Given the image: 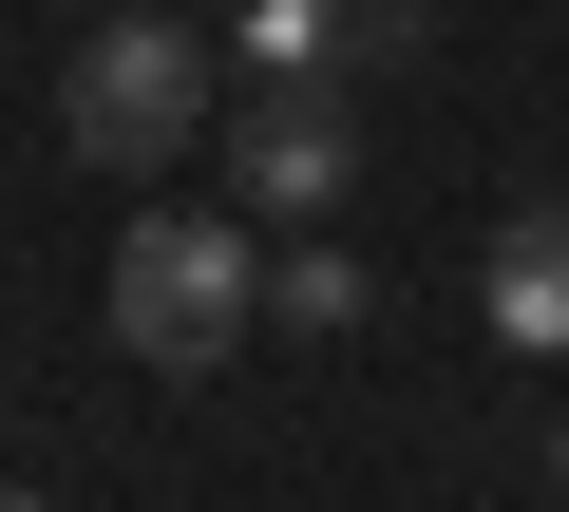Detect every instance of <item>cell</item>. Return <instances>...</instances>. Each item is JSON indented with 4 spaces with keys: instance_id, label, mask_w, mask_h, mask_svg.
Returning a JSON list of instances; mask_svg holds the SVG:
<instances>
[{
    "instance_id": "cell-2",
    "label": "cell",
    "mask_w": 569,
    "mask_h": 512,
    "mask_svg": "<svg viewBox=\"0 0 569 512\" xmlns=\"http://www.w3.org/2000/svg\"><path fill=\"white\" fill-rule=\"evenodd\" d=\"M58 114H77V152H96V171H171V152H190V114H209V39H190V20H152V0H114V20L77 39V77H58Z\"/></svg>"
},
{
    "instance_id": "cell-5",
    "label": "cell",
    "mask_w": 569,
    "mask_h": 512,
    "mask_svg": "<svg viewBox=\"0 0 569 512\" xmlns=\"http://www.w3.org/2000/svg\"><path fill=\"white\" fill-rule=\"evenodd\" d=\"M266 323H305V342H361V323H380V285L342 267V247H284V267H266Z\"/></svg>"
},
{
    "instance_id": "cell-7",
    "label": "cell",
    "mask_w": 569,
    "mask_h": 512,
    "mask_svg": "<svg viewBox=\"0 0 569 512\" xmlns=\"http://www.w3.org/2000/svg\"><path fill=\"white\" fill-rule=\"evenodd\" d=\"M437 20H418V0H342V77H399Z\"/></svg>"
},
{
    "instance_id": "cell-1",
    "label": "cell",
    "mask_w": 569,
    "mask_h": 512,
    "mask_svg": "<svg viewBox=\"0 0 569 512\" xmlns=\"http://www.w3.org/2000/svg\"><path fill=\"white\" fill-rule=\"evenodd\" d=\"M247 304H266V247H247L228 209H133V228H114V342H133V361L209 380V361L247 342Z\"/></svg>"
},
{
    "instance_id": "cell-9",
    "label": "cell",
    "mask_w": 569,
    "mask_h": 512,
    "mask_svg": "<svg viewBox=\"0 0 569 512\" xmlns=\"http://www.w3.org/2000/svg\"><path fill=\"white\" fill-rule=\"evenodd\" d=\"M550 474H569V436H550Z\"/></svg>"
},
{
    "instance_id": "cell-8",
    "label": "cell",
    "mask_w": 569,
    "mask_h": 512,
    "mask_svg": "<svg viewBox=\"0 0 569 512\" xmlns=\"http://www.w3.org/2000/svg\"><path fill=\"white\" fill-rule=\"evenodd\" d=\"M0 512H39V493H0Z\"/></svg>"
},
{
    "instance_id": "cell-6",
    "label": "cell",
    "mask_w": 569,
    "mask_h": 512,
    "mask_svg": "<svg viewBox=\"0 0 569 512\" xmlns=\"http://www.w3.org/2000/svg\"><path fill=\"white\" fill-rule=\"evenodd\" d=\"M342 58V0H247V77H323Z\"/></svg>"
},
{
    "instance_id": "cell-3",
    "label": "cell",
    "mask_w": 569,
    "mask_h": 512,
    "mask_svg": "<svg viewBox=\"0 0 569 512\" xmlns=\"http://www.w3.org/2000/svg\"><path fill=\"white\" fill-rule=\"evenodd\" d=\"M228 190H247L266 228H323V209L361 190V114H342L323 77H266V96H247V152H228Z\"/></svg>"
},
{
    "instance_id": "cell-4",
    "label": "cell",
    "mask_w": 569,
    "mask_h": 512,
    "mask_svg": "<svg viewBox=\"0 0 569 512\" xmlns=\"http://www.w3.org/2000/svg\"><path fill=\"white\" fill-rule=\"evenodd\" d=\"M475 323L512 361H569V209H512L493 228V267H475Z\"/></svg>"
}]
</instances>
